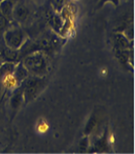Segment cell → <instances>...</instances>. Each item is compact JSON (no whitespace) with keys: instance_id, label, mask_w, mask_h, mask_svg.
<instances>
[{"instance_id":"cell-20","label":"cell","mask_w":135,"mask_h":154,"mask_svg":"<svg viewBox=\"0 0 135 154\" xmlns=\"http://www.w3.org/2000/svg\"><path fill=\"white\" fill-rule=\"evenodd\" d=\"M11 1H12L13 3H17V2L19 1V0H11Z\"/></svg>"},{"instance_id":"cell-11","label":"cell","mask_w":135,"mask_h":154,"mask_svg":"<svg viewBox=\"0 0 135 154\" xmlns=\"http://www.w3.org/2000/svg\"><path fill=\"white\" fill-rule=\"evenodd\" d=\"M15 3H13L11 0H2L0 2V12L2 13L3 16H5L9 20H11L13 23L12 20V15H13V9H14Z\"/></svg>"},{"instance_id":"cell-17","label":"cell","mask_w":135,"mask_h":154,"mask_svg":"<svg viewBox=\"0 0 135 154\" xmlns=\"http://www.w3.org/2000/svg\"><path fill=\"white\" fill-rule=\"evenodd\" d=\"M42 122L39 121L38 122V125H37V130L40 132V133H46L49 129V126H48L47 122L44 120V119H41Z\"/></svg>"},{"instance_id":"cell-19","label":"cell","mask_w":135,"mask_h":154,"mask_svg":"<svg viewBox=\"0 0 135 154\" xmlns=\"http://www.w3.org/2000/svg\"><path fill=\"white\" fill-rule=\"evenodd\" d=\"M4 94H5V89H4V86L2 85V82L0 81V101H1L2 97L4 96Z\"/></svg>"},{"instance_id":"cell-5","label":"cell","mask_w":135,"mask_h":154,"mask_svg":"<svg viewBox=\"0 0 135 154\" xmlns=\"http://www.w3.org/2000/svg\"><path fill=\"white\" fill-rule=\"evenodd\" d=\"M11 96L9 99V108L11 112V117L14 118L16 113L20 111V109L24 104V85L23 82L11 92Z\"/></svg>"},{"instance_id":"cell-1","label":"cell","mask_w":135,"mask_h":154,"mask_svg":"<svg viewBox=\"0 0 135 154\" xmlns=\"http://www.w3.org/2000/svg\"><path fill=\"white\" fill-rule=\"evenodd\" d=\"M21 62L28 71L30 76L46 77L50 72L51 63L49 55L45 51H34L24 55Z\"/></svg>"},{"instance_id":"cell-3","label":"cell","mask_w":135,"mask_h":154,"mask_svg":"<svg viewBox=\"0 0 135 154\" xmlns=\"http://www.w3.org/2000/svg\"><path fill=\"white\" fill-rule=\"evenodd\" d=\"M23 85L24 105H27L35 100L45 89L47 86V80L46 77L29 76L27 80L23 82Z\"/></svg>"},{"instance_id":"cell-6","label":"cell","mask_w":135,"mask_h":154,"mask_svg":"<svg viewBox=\"0 0 135 154\" xmlns=\"http://www.w3.org/2000/svg\"><path fill=\"white\" fill-rule=\"evenodd\" d=\"M0 60L2 62H15L18 63L21 60L20 51L14 50L5 45L0 46Z\"/></svg>"},{"instance_id":"cell-9","label":"cell","mask_w":135,"mask_h":154,"mask_svg":"<svg viewBox=\"0 0 135 154\" xmlns=\"http://www.w3.org/2000/svg\"><path fill=\"white\" fill-rule=\"evenodd\" d=\"M13 76L15 77L17 82L20 85L21 82L27 80L30 75L27 70V68L24 66L23 62H21V61H19V62L16 64V67L14 69V71H13Z\"/></svg>"},{"instance_id":"cell-15","label":"cell","mask_w":135,"mask_h":154,"mask_svg":"<svg viewBox=\"0 0 135 154\" xmlns=\"http://www.w3.org/2000/svg\"><path fill=\"white\" fill-rule=\"evenodd\" d=\"M89 146H90V142H89V136H84V138H82L79 143L80 152H86L89 150Z\"/></svg>"},{"instance_id":"cell-4","label":"cell","mask_w":135,"mask_h":154,"mask_svg":"<svg viewBox=\"0 0 135 154\" xmlns=\"http://www.w3.org/2000/svg\"><path fill=\"white\" fill-rule=\"evenodd\" d=\"M29 16H30V8L28 2H27L25 0H19L18 2L15 3L14 9H13V15H12L13 23L20 25L27 23Z\"/></svg>"},{"instance_id":"cell-10","label":"cell","mask_w":135,"mask_h":154,"mask_svg":"<svg viewBox=\"0 0 135 154\" xmlns=\"http://www.w3.org/2000/svg\"><path fill=\"white\" fill-rule=\"evenodd\" d=\"M98 123H99V116L96 113V112L94 111L90 114L89 120L86 122V124L84 128V136H89L90 134H93V132L96 130Z\"/></svg>"},{"instance_id":"cell-18","label":"cell","mask_w":135,"mask_h":154,"mask_svg":"<svg viewBox=\"0 0 135 154\" xmlns=\"http://www.w3.org/2000/svg\"><path fill=\"white\" fill-rule=\"evenodd\" d=\"M27 2H28L29 4H34V5H41L45 2V0H25Z\"/></svg>"},{"instance_id":"cell-14","label":"cell","mask_w":135,"mask_h":154,"mask_svg":"<svg viewBox=\"0 0 135 154\" xmlns=\"http://www.w3.org/2000/svg\"><path fill=\"white\" fill-rule=\"evenodd\" d=\"M12 21L7 19L5 16L2 15V13L0 12V36H2L3 32L9 27Z\"/></svg>"},{"instance_id":"cell-21","label":"cell","mask_w":135,"mask_h":154,"mask_svg":"<svg viewBox=\"0 0 135 154\" xmlns=\"http://www.w3.org/2000/svg\"><path fill=\"white\" fill-rule=\"evenodd\" d=\"M1 63H2V61H1V60H0V65H1Z\"/></svg>"},{"instance_id":"cell-16","label":"cell","mask_w":135,"mask_h":154,"mask_svg":"<svg viewBox=\"0 0 135 154\" xmlns=\"http://www.w3.org/2000/svg\"><path fill=\"white\" fill-rule=\"evenodd\" d=\"M107 3H112L114 6H118L120 3V0H98V3L96 5V9H101V7H103L105 4Z\"/></svg>"},{"instance_id":"cell-12","label":"cell","mask_w":135,"mask_h":154,"mask_svg":"<svg viewBox=\"0 0 135 154\" xmlns=\"http://www.w3.org/2000/svg\"><path fill=\"white\" fill-rule=\"evenodd\" d=\"M114 52L115 56L117 57V59L119 60V62L123 65H128L129 63V50H124L121 49V48L114 47Z\"/></svg>"},{"instance_id":"cell-2","label":"cell","mask_w":135,"mask_h":154,"mask_svg":"<svg viewBox=\"0 0 135 154\" xmlns=\"http://www.w3.org/2000/svg\"><path fill=\"white\" fill-rule=\"evenodd\" d=\"M4 45L14 50H20L29 40L28 34L19 24H10L2 34Z\"/></svg>"},{"instance_id":"cell-7","label":"cell","mask_w":135,"mask_h":154,"mask_svg":"<svg viewBox=\"0 0 135 154\" xmlns=\"http://www.w3.org/2000/svg\"><path fill=\"white\" fill-rule=\"evenodd\" d=\"M109 148V140H108V134L107 130L104 131L103 135L95 140L93 146H89V152H105Z\"/></svg>"},{"instance_id":"cell-8","label":"cell","mask_w":135,"mask_h":154,"mask_svg":"<svg viewBox=\"0 0 135 154\" xmlns=\"http://www.w3.org/2000/svg\"><path fill=\"white\" fill-rule=\"evenodd\" d=\"M113 42H114V47H118L124 50L130 49L129 38L121 31H114V34H113Z\"/></svg>"},{"instance_id":"cell-22","label":"cell","mask_w":135,"mask_h":154,"mask_svg":"<svg viewBox=\"0 0 135 154\" xmlns=\"http://www.w3.org/2000/svg\"><path fill=\"white\" fill-rule=\"evenodd\" d=\"M1 1H2V0H0V2H1Z\"/></svg>"},{"instance_id":"cell-13","label":"cell","mask_w":135,"mask_h":154,"mask_svg":"<svg viewBox=\"0 0 135 154\" xmlns=\"http://www.w3.org/2000/svg\"><path fill=\"white\" fill-rule=\"evenodd\" d=\"M15 62H2L0 65V81H2L4 78L8 75L13 73L16 67Z\"/></svg>"}]
</instances>
